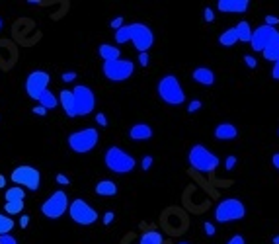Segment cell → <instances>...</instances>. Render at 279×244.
<instances>
[{"instance_id":"obj_48","label":"cell","mask_w":279,"mask_h":244,"mask_svg":"<svg viewBox=\"0 0 279 244\" xmlns=\"http://www.w3.org/2000/svg\"><path fill=\"white\" fill-rule=\"evenodd\" d=\"M4 187H6V178L0 176V189H4Z\"/></svg>"},{"instance_id":"obj_27","label":"cell","mask_w":279,"mask_h":244,"mask_svg":"<svg viewBox=\"0 0 279 244\" xmlns=\"http://www.w3.org/2000/svg\"><path fill=\"white\" fill-rule=\"evenodd\" d=\"M14 227H16V223L8 215L0 213V235H10Z\"/></svg>"},{"instance_id":"obj_44","label":"cell","mask_w":279,"mask_h":244,"mask_svg":"<svg viewBox=\"0 0 279 244\" xmlns=\"http://www.w3.org/2000/svg\"><path fill=\"white\" fill-rule=\"evenodd\" d=\"M33 114H35V116H39V118H45V116H47V110H45V108H41V106H37V108L33 110Z\"/></svg>"},{"instance_id":"obj_15","label":"cell","mask_w":279,"mask_h":244,"mask_svg":"<svg viewBox=\"0 0 279 244\" xmlns=\"http://www.w3.org/2000/svg\"><path fill=\"white\" fill-rule=\"evenodd\" d=\"M153 135H155V131L149 123H135L129 129V139H133V141H149V139H153Z\"/></svg>"},{"instance_id":"obj_23","label":"cell","mask_w":279,"mask_h":244,"mask_svg":"<svg viewBox=\"0 0 279 244\" xmlns=\"http://www.w3.org/2000/svg\"><path fill=\"white\" fill-rule=\"evenodd\" d=\"M219 43L223 45V47H232V45H236L238 43V35H236V30L234 28H228V30H224L221 35H219Z\"/></svg>"},{"instance_id":"obj_29","label":"cell","mask_w":279,"mask_h":244,"mask_svg":"<svg viewBox=\"0 0 279 244\" xmlns=\"http://www.w3.org/2000/svg\"><path fill=\"white\" fill-rule=\"evenodd\" d=\"M236 162H238V158H236L234 154H228V156H226V160H224V168H226V170L230 172V170H234Z\"/></svg>"},{"instance_id":"obj_22","label":"cell","mask_w":279,"mask_h":244,"mask_svg":"<svg viewBox=\"0 0 279 244\" xmlns=\"http://www.w3.org/2000/svg\"><path fill=\"white\" fill-rule=\"evenodd\" d=\"M37 102H39V106H41V108H45V110H55V108L59 106V98H57V96H55L51 90L43 92V94L39 96V100H37Z\"/></svg>"},{"instance_id":"obj_52","label":"cell","mask_w":279,"mask_h":244,"mask_svg":"<svg viewBox=\"0 0 279 244\" xmlns=\"http://www.w3.org/2000/svg\"><path fill=\"white\" fill-rule=\"evenodd\" d=\"M278 133H279V131H278Z\"/></svg>"},{"instance_id":"obj_10","label":"cell","mask_w":279,"mask_h":244,"mask_svg":"<svg viewBox=\"0 0 279 244\" xmlns=\"http://www.w3.org/2000/svg\"><path fill=\"white\" fill-rule=\"evenodd\" d=\"M68 195H66V191H62V189H57V191H53L43 203H41V213L43 217H47V219H61L62 215L68 211Z\"/></svg>"},{"instance_id":"obj_17","label":"cell","mask_w":279,"mask_h":244,"mask_svg":"<svg viewBox=\"0 0 279 244\" xmlns=\"http://www.w3.org/2000/svg\"><path fill=\"white\" fill-rule=\"evenodd\" d=\"M238 137V129L232 123H219L215 127V139L219 141H234Z\"/></svg>"},{"instance_id":"obj_49","label":"cell","mask_w":279,"mask_h":244,"mask_svg":"<svg viewBox=\"0 0 279 244\" xmlns=\"http://www.w3.org/2000/svg\"><path fill=\"white\" fill-rule=\"evenodd\" d=\"M274 244H279V235H276V237H274Z\"/></svg>"},{"instance_id":"obj_1","label":"cell","mask_w":279,"mask_h":244,"mask_svg":"<svg viewBox=\"0 0 279 244\" xmlns=\"http://www.w3.org/2000/svg\"><path fill=\"white\" fill-rule=\"evenodd\" d=\"M115 41L119 45L131 41L139 53H149V49L155 45V33L147 24H141V22L125 24L123 28L115 31Z\"/></svg>"},{"instance_id":"obj_46","label":"cell","mask_w":279,"mask_h":244,"mask_svg":"<svg viewBox=\"0 0 279 244\" xmlns=\"http://www.w3.org/2000/svg\"><path fill=\"white\" fill-rule=\"evenodd\" d=\"M28 225H30V217H28V215H22V219H20V227H22V229H28Z\"/></svg>"},{"instance_id":"obj_35","label":"cell","mask_w":279,"mask_h":244,"mask_svg":"<svg viewBox=\"0 0 279 244\" xmlns=\"http://www.w3.org/2000/svg\"><path fill=\"white\" fill-rule=\"evenodd\" d=\"M278 24H279L278 16H272V14H268V16H266V26H270V28H276Z\"/></svg>"},{"instance_id":"obj_42","label":"cell","mask_w":279,"mask_h":244,"mask_svg":"<svg viewBox=\"0 0 279 244\" xmlns=\"http://www.w3.org/2000/svg\"><path fill=\"white\" fill-rule=\"evenodd\" d=\"M272 78H274V80H279V61H276L274 66H272Z\"/></svg>"},{"instance_id":"obj_20","label":"cell","mask_w":279,"mask_h":244,"mask_svg":"<svg viewBox=\"0 0 279 244\" xmlns=\"http://www.w3.org/2000/svg\"><path fill=\"white\" fill-rule=\"evenodd\" d=\"M262 55H264L266 61H272V62L279 61V33L268 43V47L262 51Z\"/></svg>"},{"instance_id":"obj_9","label":"cell","mask_w":279,"mask_h":244,"mask_svg":"<svg viewBox=\"0 0 279 244\" xmlns=\"http://www.w3.org/2000/svg\"><path fill=\"white\" fill-rule=\"evenodd\" d=\"M68 215L80 227H90V225H94L98 221V211L94 209L86 199H80V197L78 199H72L68 203Z\"/></svg>"},{"instance_id":"obj_14","label":"cell","mask_w":279,"mask_h":244,"mask_svg":"<svg viewBox=\"0 0 279 244\" xmlns=\"http://www.w3.org/2000/svg\"><path fill=\"white\" fill-rule=\"evenodd\" d=\"M248 0H219L217 2V10L223 14H244L248 12Z\"/></svg>"},{"instance_id":"obj_40","label":"cell","mask_w":279,"mask_h":244,"mask_svg":"<svg viewBox=\"0 0 279 244\" xmlns=\"http://www.w3.org/2000/svg\"><path fill=\"white\" fill-rule=\"evenodd\" d=\"M125 24H123V18H121V16H119V18H115V20H112V28H113V30L117 31L119 30V28H123Z\"/></svg>"},{"instance_id":"obj_30","label":"cell","mask_w":279,"mask_h":244,"mask_svg":"<svg viewBox=\"0 0 279 244\" xmlns=\"http://www.w3.org/2000/svg\"><path fill=\"white\" fill-rule=\"evenodd\" d=\"M203 233H205L207 237H215V235H217V229H215V225H213V223L205 221V223H203Z\"/></svg>"},{"instance_id":"obj_32","label":"cell","mask_w":279,"mask_h":244,"mask_svg":"<svg viewBox=\"0 0 279 244\" xmlns=\"http://www.w3.org/2000/svg\"><path fill=\"white\" fill-rule=\"evenodd\" d=\"M244 64H246L248 68L254 70V68L258 66V61H256V57H254V55H244Z\"/></svg>"},{"instance_id":"obj_37","label":"cell","mask_w":279,"mask_h":244,"mask_svg":"<svg viewBox=\"0 0 279 244\" xmlns=\"http://www.w3.org/2000/svg\"><path fill=\"white\" fill-rule=\"evenodd\" d=\"M203 18H205V22H213L215 20V12L211 8H205L203 10Z\"/></svg>"},{"instance_id":"obj_28","label":"cell","mask_w":279,"mask_h":244,"mask_svg":"<svg viewBox=\"0 0 279 244\" xmlns=\"http://www.w3.org/2000/svg\"><path fill=\"white\" fill-rule=\"evenodd\" d=\"M4 211L8 215H18L24 211V201H14V203H6L4 205Z\"/></svg>"},{"instance_id":"obj_45","label":"cell","mask_w":279,"mask_h":244,"mask_svg":"<svg viewBox=\"0 0 279 244\" xmlns=\"http://www.w3.org/2000/svg\"><path fill=\"white\" fill-rule=\"evenodd\" d=\"M57 182L61 183V185H68V183H70V180H68L64 174H57Z\"/></svg>"},{"instance_id":"obj_26","label":"cell","mask_w":279,"mask_h":244,"mask_svg":"<svg viewBox=\"0 0 279 244\" xmlns=\"http://www.w3.org/2000/svg\"><path fill=\"white\" fill-rule=\"evenodd\" d=\"M139 244H164V239L158 231H147V233H143Z\"/></svg>"},{"instance_id":"obj_3","label":"cell","mask_w":279,"mask_h":244,"mask_svg":"<svg viewBox=\"0 0 279 244\" xmlns=\"http://www.w3.org/2000/svg\"><path fill=\"white\" fill-rule=\"evenodd\" d=\"M187 162L193 170L201 172V174H213L219 168L221 160L213 151H209L203 145H193L187 153Z\"/></svg>"},{"instance_id":"obj_38","label":"cell","mask_w":279,"mask_h":244,"mask_svg":"<svg viewBox=\"0 0 279 244\" xmlns=\"http://www.w3.org/2000/svg\"><path fill=\"white\" fill-rule=\"evenodd\" d=\"M62 82H72V80H76V72H62Z\"/></svg>"},{"instance_id":"obj_19","label":"cell","mask_w":279,"mask_h":244,"mask_svg":"<svg viewBox=\"0 0 279 244\" xmlns=\"http://www.w3.org/2000/svg\"><path fill=\"white\" fill-rule=\"evenodd\" d=\"M98 53H100V57L104 59V62L117 61V59H121V51H119V47H117V45L102 43V45L98 47Z\"/></svg>"},{"instance_id":"obj_36","label":"cell","mask_w":279,"mask_h":244,"mask_svg":"<svg viewBox=\"0 0 279 244\" xmlns=\"http://www.w3.org/2000/svg\"><path fill=\"white\" fill-rule=\"evenodd\" d=\"M226 244H246V239L242 235H234V237H230V241Z\"/></svg>"},{"instance_id":"obj_11","label":"cell","mask_w":279,"mask_h":244,"mask_svg":"<svg viewBox=\"0 0 279 244\" xmlns=\"http://www.w3.org/2000/svg\"><path fill=\"white\" fill-rule=\"evenodd\" d=\"M10 178L18 187H28L31 191H37L41 185V172L33 166H28V164L16 166L10 174Z\"/></svg>"},{"instance_id":"obj_7","label":"cell","mask_w":279,"mask_h":244,"mask_svg":"<svg viewBox=\"0 0 279 244\" xmlns=\"http://www.w3.org/2000/svg\"><path fill=\"white\" fill-rule=\"evenodd\" d=\"M72 102H74V118H86L96 108V96L90 86L76 84L72 88Z\"/></svg>"},{"instance_id":"obj_47","label":"cell","mask_w":279,"mask_h":244,"mask_svg":"<svg viewBox=\"0 0 279 244\" xmlns=\"http://www.w3.org/2000/svg\"><path fill=\"white\" fill-rule=\"evenodd\" d=\"M272 164H274V168H278L279 170V153H276L272 156Z\"/></svg>"},{"instance_id":"obj_21","label":"cell","mask_w":279,"mask_h":244,"mask_svg":"<svg viewBox=\"0 0 279 244\" xmlns=\"http://www.w3.org/2000/svg\"><path fill=\"white\" fill-rule=\"evenodd\" d=\"M59 98V104L62 106L64 114L68 118H74V102H72V92L70 90H61V94L57 96Z\"/></svg>"},{"instance_id":"obj_43","label":"cell","mask_w":279,"mask_h":244,"mask_svg":"<svg viewBox=\"0 0 279 244\" xmlns=\"http://www.w3.org/2000/svg\"><path fill=\"white\" fill-rule=\"evenodd\" d=\"M149 53H139V62L143 64V66H149Z\"/></svg>"},{"instance_id":"obj_41","label":"cell","mask_w":279,"mask_h":244,"mask_svg":"<svg viewBox=\"0 0 279 244\" xmlns=\"http://www.w3.org/2000/svg\"><path fill=\"white\" fill-rule=\"evenodd\" d=\"M96 123L102 125V127H106V125H108V118H106L104 114H96Z\"/></svg>"},{"instance_id":"obj_18","label":"cell","mask_w":279,"mask_h":244,"mask_svg":"<svg viewBox=\"0 0 279 244\" xmlns=\"http://www.w3.org/2000/svg\"><path fill=\"white\" fill-rule=\"evenodd\" d=\"M94 191L100 197H113V195H117V183L113 180H100L96 183Z\"/></svg>"},{"instance_id":"obj_24","label":"cell","mask_w":279,"mask_h":244,"mask_svg":"<svg viewBox=\"0 0 279 244\" xmlns=\"http://www.w3.org/2000/svg\"><path fill=\"white\" fill-rule=\"evenodd\" d=\"M4 197H6V203H14V201H24V199H26V191H24V187H18V185H14V187L6 189Z\"/></svg>"},{"instance_id":"obj_51","label":"cell","mask_w":279,"mask_h":244,"mask_svg":"<svg viewBox=\"0 0 279 244\" xmlns=\"http://www.w3.org/2000/svg\"><path fill=\"white\" fill-rule=\"evenodd\" d=\"M178 244H189V243H178Z\"/></svg>"},{"instance_id":"obj_50","label":"cell","mask_w":279,"mask_h":244,"mask_svg":"<svg viewBox=\"0 0 279 244\" xmlns=\"http://www.w3.org/2000/svg\"><path fill=\"white\" fill-rule=\"evenodd\" d=\"M0 30H2V18H0Z\"/></svg>"},{"instance_id":"obj_2","label":"cell","mask_w":279,"mask_h":244,"mask_svg":"<svg viewBox=\"0 0 279 244\" xmlns=\"http://www.w3.org/2000/svg\"><path fill=\"white\" fill-rule=\"evenodd\" d=\"M156 92L158 98L168 106H182L186 102V92L176 74H164L156 84Z\"/></svg>"},{"instance_id":"obj_4","label":"cell","mask_w":279,"mask_h":244,"mask_svg":"<svg viewBox=\"0 0 279 244\" xmlns=\"http://www.w3.org/2000/svg\"><path fill=\"white\" fill-rule=\"evenodd\" d=\"M104 164L113 174H129V172L135 170L137 160L133 158V154L125 153L119 147H110L104 153Z\"/></svg>"},{"instance_id":"obj_6","label":"cell","mask_w":279,"mask_h":244,"mask_svg":"<svg viewBox=\"0 0 279 244\" xmlns=\"http://www.w3.org/2000/svg\"><path fill=\"white\" fill-rule=\"evenodd\" d=\"M246 217V207L240 199L236 197H226L219 201L215 207V221L217 223H232V221H242Z\"/></svg>"},{"instance_id":"obj_33","label":"cell","mask_w":279,"mask_h":244,"mask_svg":"<svg viewBox=\"0 0 279 244\" xmlns=\"http://www.w3.org/2000/svg\"><path fill=\"white\" fill-rule=\"evenodd\" d=\"M153 156L151 154H147V156H143V162H141V166H143V170H151V166H153Z\"/></svg>"},{"instance_id":"obj_12","label":"cell","mask_w":279,"mask_h":244,"mask_svg":"<svg viewBox=\"0 0 279 244\" xmlns=\"http://www.w3.org/2000/svg\"><path fill=\"white\" fill-rule=\"evenodd\" d=\"M49 82H51V76L45 72V70H33L28 74L26 78V94L31 100H39V96L45 90H49Z\"/></svg>"},{"instance_id":"obj_8","label":"cell","mask_w":279,"mask_h":244,"mask_svg":"<svg viewBox=\"0 0 279 244\" xmlns=\"http://www.w3.org/2000/svg\"><path fill=\"white\" fill-rule=\"evenodd\" d=\"M133 72H135V62L129 59H117L102 64V74L110 82H125L133 76Z\"/></svg>"},{"instance_id":"obj_39","label":"cell","mask_w":279,"mask_h":244,"mask_svg":"<svg viewBox=\"0 0 279 244\" xmlns=\"http://www.w3.org/2000/svg\"><path fill=\"white\" fill-rule=\"evenodd\" d=\"M115 221V213L113 211H108V213L104 215V225H112Z\"/></svg>"},{"instance_id":"obj_34","label":"cell","mask_w":279,"mask_h":244,"mask_svg":"<svg viewBox=\"0 0 279 244\" xmlns=\"http://www.w3.org/2000/svg\"><path fill=\"white\" fill-rule=\"evenodd\" d=\"M0 244H18V241L12 235H0Z\"/></svg>"},{"instance_id":"obj_25","label":"cell","mask_w":279,"mask_h":244,"mask_svg":"<svg viewBox=\"0 0 279 244\" xmlns=\"http://www.w3.org/2000/svg\"><path fill=\"white\" fill-rule=\"evenodd\" d=\"M234 30H236V35H238V41H242V43H250V37H252V28H250V24L244 20V22H240L238 26H234Z\"/></svg>"},{"instance_id":"obj_5","label":"cell","mask_w":279,"mask_h":244,"mask_svg":"<svg viewBox=\"0 0 279 244\" xmlns=\"http://www.w3.org/2000/svg\"><path fill=\"white\" fill-rule=\"evenodd\" d=\"M66 143H68V147H70L72 153L86 154L98 147V143H100V133H98V129H94V127H84V129H80V131L70 133L68 139H66Z\"/></svg>"},{"instance_id":"obj_13","label":"cell","mask_w":279,"mask_h":244,"mask_svg":"<svg viewBox=\"0 0 279 244\" xmlns=\"http://www.w3.org/2000/svg\"><path fill=\"white\" fill-rule=\"evenodd\" d=\"M279 31L276 28H270V26H260L252 31V37H250V45H252V51H264L268 47V43L278 35Z\"/></svg>"},{"instance_id":"obj_16","label":"cell","mask_w":279,"mask_h":244,"mask_svg":"<svg viewBox=\"0 0 279 244\" xmlns=\"http://www.w3.org/2000/svg\"><path fill=\"white\" fill-rule=\"evenodd\" d=\"M191 78L201 86H213L215 84V72L209 66H197L191 72Z\"/></svg>"},{"instance_id":"obj_31","label":"cell","mask_w":279,"mask_h":244,"mask_svg":"<svg viewBox=\"0 0 279 244\" xmlns=\"http://www.w3.org/2000/svg\"><path fill=\"white\" fill-rule=\"evenodd\" d=\"M201 110V102L199 100H191L189 104H187V114H195V112H199Z\"/></svg>"}]
</instances>
